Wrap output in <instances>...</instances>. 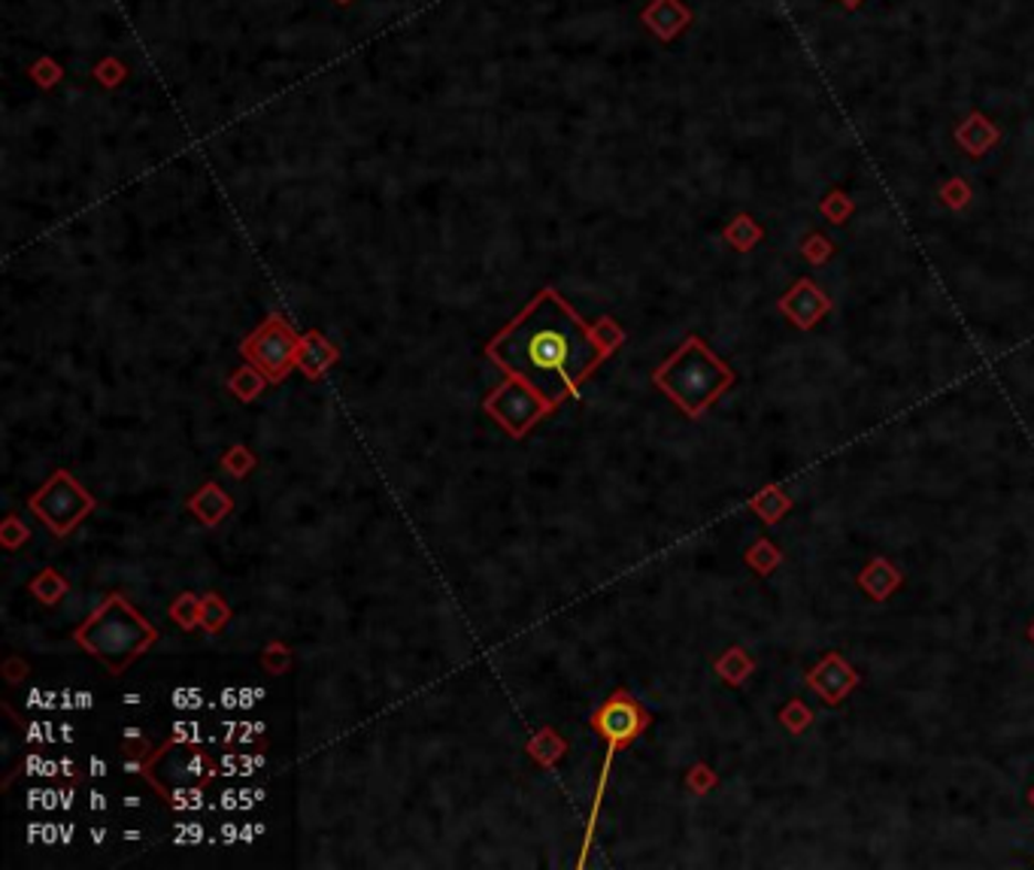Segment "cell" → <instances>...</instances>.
<instances>
[{"label": "cell", "mask_w": 1034, "mask_h": 870, "mask_svg": "<svg viewBox=\"0 0 1034 870\" xmlns=\"http://www.w3.org/2000/svg\"><path fill=\"white\" fill-rule=\"evenodd\" d=\"M750 510L759 518H764L767 525H776V522H780V518L786 516L788 510H792V497H788L780 485H767L764 492L752 494Z\"/></svg>", "instance_id": "44dd1931"}, {"label": "cell", "mask_w": 1034, "mask_h": 870, "mask_svg": "<svg viewBox=\"0 0 1034 870\" xmlns=\"http://www.w3.org/2000/svg\"><path fill=\"white\" fill-rule=\"evenodd\" d=\"M28 76H31V80H34V85H40V88H55V85L61 83L64 71H61V64L55 59H49V55H40V59H36L34 64L28 67Z\"/></svg>", "instance_id": "4dcf8cb0"}, {"label": "cell", "mask_w": 1034, "mask_h": 870, "mask_svg": "<svg viewBox=\"0 0 1034 870\" xmlns=\"http://www.w3.org/2000/svg\"><path fill=\"white\" fill-rule=\"evenodd\" d=\"M764 228L752 216L741 212V216H734L725 228H722V240L729 243L731 249H738V252H752V249L762 243Z\"/></svg>", "instance_id": "ac0fdd59"}, {"label": "cell", "mask_w": 1034, "mask_h": 870, "mask_svg": "<svg viewBox=\"0 0 1034 870\" xmlns=\"http://www.w3.org/2000/svg\"><path fill=\"white\" fill-rule=\"evenodd\" d=\"M341 361V349L322 334V331H306L301 334V346H297V370L306 379H322L328 374L331 367Z\"/></svg>", "instance_id": "7c38bea8"}, {"label": "cell", "mask_w": 1034, "mask_h": 870, "mask_svg": "<svg viewBox=\"0 0 1034 870\" xmlns=\"http://www.w3.org/2000/svg\"><path fill=\"white\" fill-rule=\"evenodd\" d=\"M840 3H844L846 10H856L858 3H865V0H840Z\"/></svg>", "instance_id": "74e56055"}, {"label": "cell", "mask_w": 1034, "mask_h": 870, "mask_svg": "<svg viewBox=\"0 0 1034 870\" xmlns=\"http://www.w3.org/2000/svg\"><path fill=\"white\" fill-rule=\"evenodd\" d=\"M652 382L680 407L682 416L698 419L729 391L734 370L698 334H689L680 349L652 370Z\"/></svg>", "instance_id": "3957f363"}, {"label": "cell", "mask_w": 1034, "mask_h": 870, "mask_svg": "<svg viewBox=\"0 0 1034 870\" xmlns=\"http://www.w3.org/2000/svg\"><path fill=\"white\" fill-rule=\"evenodd\" d=\"M640 22L647 24L661 43H670L692 24V10L682 0H649L640 12Z\"/></svg>", "instance_id": "8fae6325"}, {"label": "cell", "mask_w": 1034, "mask_h": 870, "mask_svg": "<svg viewBox=\"0 0 1034 870\" xmlns=\"http://www.w3.org/2000/svg\"><path fill=\"white\" fill-rule=\"evenodd\" d=\"M28 541H31V528H28L15 513H10V516L0 522V543H3V549L15 553V549H22Z\"/></svg>", "instance_id": "f546056e"}, {"label": "cell", "mask_w": 1034, "mask_h": 870, "mask_svg": "<svg viewBox=\"0 0 1034 870\" xmlns=\"http://www.w3.org/2000/svg\"><path fill=\"white\" fill-rule=\"evenodd\" d=\"M94 506V494L85 489L71 471H59L49 476L46 483L40 485L31 497H28V510L34 513V518L49 528V534H55V537H67L73 531L83 525L85 518L92 516Z\"/></svg>", "instance_id": "5b68a950"}, {"label": "cell", "mask_w": 1034, "mask_h": 870, "mask_svg": "<svg viewBox=\"0 0 1034 870\" xmlns=\"http://www.w3.org/2000/svg\"><path fill=\"white\" fill-rule=\"evenodd\" d=\"M167 616H170V622L179 625L182 631L200 628V595H195V591H179L177 598H174V604H170Z\"/></svg>", "instance_id": "603a6c76"}, {"label": "cell", "mask_w": 1034, "mask_h": 870, "mask_svg": "<svg viewBox=\"0 0 1034 870\" xmlns=\"http://www.w3.org/2000/svg\"><path fill=\"white\" fill-rule=\"evenodd\" d=\"M188 513L198 518L200 525H207V528H216L219 522L234 513V497L224 492L219 483H203L198 492L191 494L186 501Z\"/></svg>", "instance_id": "4fadbf2b"}, {"label": "cell", "mask_w": 1034, "mask_h": 870, "mask_svg": "<svg viewBox=\"0 0 1034 870\" xmlns=\"http://www.w3.org/2000/svg\"><path fill=\"white\" fill-rule=\"evenodd\" d=\"M231 604L219 595V591H203L200 595V628L207 635H222L228 622H231Z\"/></svg>", "instance_id": "7402d4cb"}, {"label": "cell", "mask_w": 1034, "mask_h": 870, "mask_svg": "<svg viewBox=\"0 0 1034 870\" xmlns=\"http://www.w3.org/2000/svg\"><path fill=\"white\" fill-rule=\"evenodd\" d=\"M1028 640H1032V643H1034V622H1032V628H1028Z\"/></svg>", "instance_id": "ab89813d"}, {"label": "cell", "mask_w": 1034, "mask_h": 870, "mask_svg": "<svg viewBox=\"0 0 1034 870\" xmlns=\"http://www.w3.org/2000/svg\"><path fill=\"white\" fill-rule=\"evenodd\" d=\"M482 412H489L513 440H522L534 424L543 422L550 412H555V407L543 398L537 388L529 386L525 379L506 377L501 386L485 395Z\"/></svg>", "instance_id": "52a82bcc"}, {"label": "cell", "mask_w": 1034, "mask_h": 870, "mask_svg": "<svg viewBox=\"0 0 1034 870\" xmlns=\"http://www.w3.org/2000/svg\"><path fill=\"white\" fill-rule=\"evenodd\" d=\"M125 767L130 774H140L174 810L200 807L203 786H210V779L216 776L210 755L198 750L195 741L182 731L167 737L161 746H155V753L146 762H125Z\"/></svg>", "instance_id": "277c9868"}, {"label": "cell", "mask_w": 1034, "mask_h": 870, "mask_svg": "<svg viewBox=\"0 0 1034 870\" xmlns=\"http://www.w3.org/2000/svg\"><path fill=\"white\" fill-rule=\"evenodd\" d=\"M592 328H595V337H598L600 346L610 355L625 343V331L619 328V322L613 316H600L598 322H592Z\"/></svg>", "instance_id": "836d02e7"}, {"label": "cell", "mask_w": 1034, "mask_h": 870, "mask_svg": "<svg viewBox=\"0 0 1034 870\" xmlns=\"http://www.w3.org/2000/svg\"><path fill=\"white\" fill-rule=\"evenodd\" d=\"M743 558H746V565H750L755 574L767 577V574H774L776 567H780V562H783V553H780V549H776L774 543L767 541V537H759V541L752 543L750 549L743 553Z\"/></svg>", "instance_id": "d4e9b609"}, {"label": "cell", "mask_w": 1034, "mask_h": 870, "mask_svg": "<svg viewBox=\"0 0 1034 870\" xmlns=\"http://www.w3.org/2000/svg\"><path fill=\"white\" fill-rule=\"evenodd\" d=\"M525 753L537 767L543 771H553L564 762V755H567V741H564V734L553 725H543L541 731H534L525 743Z\"/></svg>", "instance_id": "2e32d148"}, {"label": "cell", "mask_w": 1034, "mask_h": 870, "mask_svg": "<svg viewBox=\"0 0 1034 870\" xmlns=\"http://www.w3.org/2000/svg\"><path fill=\"white\" fill-rule=\"evenodd\" d=\"M73 643L122 677L158 643V628L122 591H109L73 631Z\"/></svg>", "instance_id": "7a4b0ae2"}, {"label": "cell", "mask_w": 1034, "mask_h": 870, "mask_svg": "<svg viewBox=\"0 0 1034 870\" xmlns=\"http://www.w3.org/2000/svg\"><path fill=\"white\" fill-rule=\"evenodd\" d=\"M0 673H3V680L15 685V682H22L24 677L31 673V668H28V661L19 659V656H10V659L0 664Z\"/></svg>", "instance_id": "8d00e7d4"}, {"label": "cell", "mask_w": 1034, "mask_h": 870, "mask_svg": "<svg viewBox=\"0 0 1034 870\" xmlns=\"http://www.w3.org/2000/svg\"><path fill=\"white\" fill-rule=\"evenodd\" d=\"M1028 800H1032V807H1034V788H1032V792H1028Z\"/></svg>", "instance_id": "60d3db41"}, {"label": "cell", "mask_w": 1034, "mask_h": 870, "mask_svg": "<svg viewBox=\"0 0 1034 870\" xmlns=\"http://www.w3.org/2000/svg\"><path fill=\"white\" fill-rule=\"evenodd\" d=\"M719 783V776L704 765V762H698V765L689 767V774H686V788L692 792V795H707V792H713Z\"/></svg>", "instance_id": "e575fe53"}, {"label": "cell", "mask_w": 1034, "mask_h": 870, "mask_svg": "<svg viewBox=\"0 0 1034 870\" xmlns=\"http://www.w3.org/2000/svg\"><path fill=\"white\" fill-rule=\"evenodd\" d=\"M858 586L868 591L870 600L882 604V600L892 598L895 591L901 588V570H898L889 558L874 555L868 565H865V570L858 574Z\"/></svg>", "instance_id": "9a60e30c"}, {"label": "cell", "mask_w": 1034, "mask_h": 870, "mask_svg": "<svg viewBox=\"0 0 1034 870\" xmlns=\"http://www.w3.org/2000/svg\"><path fill=\"white\" fill-rule=\"evenodd\" d=\"M780 313L801 331H811L819 318L832 310V297L813 283V280H798L783 297H780Z\"/></svg>", "instance_id": "9c48e42d"}, {"label": "cell", "mask_w": 1034, "mask_h": 870, "mask_svg": "<svg viewBox=\"0 0 1034 870\" xmlns=\"http://www.w3.org/2000/svg\"><path fill=\"white\" fill-rule=\"evenodd\" d=\"M118 753L125 755L128 762H146L155 753V746L140 729H125L122 737H118Z\"/></svg>", "instance_id": "4316f807"}, {"label": "cell", "mask_w": 1034, "mask_h": 870, "mask_svg": "<svg viewBox=\"0 0 1034 870\" xmlns=\"http://www.w3.org/2000/svg\"><path fill=\"white\" fill-rule=\"evenodd\" d=\"M713 671L729 682V685H743V682L752 677V671H755V661H752V656L746 649L731 647L713 661Z\"/></svg>", "instance_id": "ffe728a7"}, {"label": "cell", "mask_w": 1034, "mask_h": 870, "mask_svg": "<svg viewBox=\"0 0 1034 870\" xmlns=\"http://www.w3.org/2000/svg\"><path fill=\"white\" fill-rule=\"evenodd\" d=\"M807 685L823 698L825 704L837 706L846 694L858 685V673L849 668V661H846L844 656L828 652V656H823V661L807 673Z\"/></svg>", "instance_id": "30bf717a"}, {"label": "cell", "mask_w": 1034, "mask_h": 870, "mask_svg": "<svg viewBox=\"0 0 1034 870\" xmlns=\"http://www.w3.org/2000/svg\"><path fill=\"white\" fill-rule=\"evenodd\" d=\"M334 3H341V7H349V3H353V0H334Z\"/></svg>", "instance_id": "f35d334b"}, {"label": "cell", "mask_w": 1034, "mask_h": 870, "mask_svg": "<svg viewBox=\"0 0 1034 870\" xmlns=\"http://www.w3.org/2000/svg\"><path fill=\"white\" fill-rule=\"evenodd\" d=\"M224 386H228V391H231L237 400H243V403H252V400H259L261 395H264V388L271 386V382H268V377L261 374L259 367L249 365V361H247L243 367H237L234 374L228 377V382H224Z\"/></svg>", "instance_id": "d6986e66"}, {"label": "cell", "mask_w": 1034, "mask_h": 870, "mask_svg": "<svg viewBox=\"0 0 1034 870\" xmlns=\"http://www.w3.org/2000/svg\"><path fill=\"white\" fill-rule=\"evenodd\" d=\"M92 73L94 80L104 85V88H118V85L125 83V76H128V67L118 59H113V55H106V59H101L94 64Z\"/></svg>", "instance_id": "1f68e13d"}, {"label": "cell", "mask_w": 1034, "mask_h": 870, "mask_svg": "<svg viewBox=\"0 0 1034 870\" xmlns=\"http://www.w3.org/2000/svg\"><path fill=\"white\" fill-rule=\"evenodd\" d=\"M485 358L504 377L525 379L555 410L579 398V388L610 353L595 337L592 322L576 313L555 289H543L513 322L485 343Z\"/></svg>", "instance_id": "6da1fadb"}, {"label": "cell", "mask_w": 1034, "mask_h": 870, "mask_svg": "<svg viewBox=\"0 0 1034 870\" xmlns=\"http://www.w3.org/2000/svg\"><path fill=\"white\" fill-rule=\"evenodd\" d=\"M222 468L228 476H234V480H247L249 473L259 468V459H255V452L243 443H231V447L224 449L222 455Z\"/></svg>", "instance_id": "484cf974"}, {"label": "cell", "mask_w": 1034, "mask_h": 870, "mask_svg": "<svg viewBox=\"0 0 1034 870\" xmlns=\"http://www.w3.org/2000/svg\"><path fill=\"white\" fill-rule=\"evenodd\" d=\"M801 255L811 261V264H823L835 255V243H828L823 234H811L801 247Z\"/></svg>", "instance_id": "d590c367"}, {"label": "cell", "mask_w": 1034, "mask_h": 870, "mask_svg": "<svg viewBox=\"0 0 1034 870\" xmlns=\"http://www.w3.org/2000/svg\"><path fill=\"white\" fill-rule=\"evenodd\" d=\"M588 729L600 741H607V765H610L613 753L631 746L649 729V713L628 689H616L604 704L588 713Z\"/></svg>", "instance_id": "ba28073f"}, {"label": "cell", "mask_w": 1034, "mask_h": 870, "mask_svg": "<svg viewBox=\"0 0 1034 870\" xmlns=\"http://www.w3.org/2000/svg\"><path fill=\"white\" fill-rule=\"evenodd\" d=\"M938 195H940V200H943V207H950V210H964V207L971 203V195H974V191H971V186H968L964 179L952 177L940 186Z\"/></svg>", "instance_id": "d6a6232c"}, {"label": "cell", "mask_w": 1034, "mask_h": 870, "mask_svg": "<svg viewBox=\"0 0 1034 870\" xmlns=\"http://www.w3.org/2000/svg\"><path fill=\"white\" fill-rule=\"evenodd\" d=\"M1001 140V130L995 122H989L983 113H971L964 118L962 125L955 128V143L962 146L964 153L971 158H983V155Z\"/></svg>", "instance_id": "5bb4252c"}, {"label": "cell", "mask_w": 1034, "mask_h": 870, "mask_svg": "<svg viewBox=\"0 0 1034 870\" xmlns=\"http://www.w3.org/2000/svg\"><path fill=\"white\" fill-rule=\"evenodd\" d=\"M28 591H31V595H34V598L40 600L43 607H55V604H61V600L67 598V591H71V583H67V577H64V574H59L55 567H43L40 574H34V577H31V583H28Z\"/></svg>", "instance_id": "e0dca14e"}, {"label": "cell", "mask_w": 1034, "mask_h": 870, "mask_svg": "<svg viewBox=\"0 0 1034 870\" xmlns=\"http://www.w3.org/2000/svg\"><path fill=\"white\" fill-rule=\"evenodd\" d=\"M853 210H856V203H853V198L844 195V191H828L823 198V203H819V212H823L832 224H844L846 219L853 216Z\"/></svg>", "instance_id": "f1b7e54d"}, {"label": "cell", "mask_w": 1034, "mask_h": 870, "mask_svg": "<svg viewBox=\"0 0 1034 870\" xmlns=\"http://www.w3.org/2000/svg\"><path fill=\"white\" fill-rule=\"evenodd\" d=\"M259 664L261 671L271 673V677H285L294 668V652L282 640H271V643L261 647Z\"/></svg>", "instance_id": "cb8c5ba5"}, {"label": "cell", "mask_w": 1034, "mask_h": 870, "mask_svg": "<svg viewBox=\"0 0 1034 870\" xmlns=\"http://www.w3.org/2000/svg\"><path fill=\"white\" fill-rule=\"evenodd\" d=\"M297 346H301V334L285 322V316L271 313L259 328L249 331L243 337L240 355L249 365L259 367L271 386H280L282 379L297 367Z\"/></svg>", "instance_id": "8992f818"}, {"label": "cell", "mask_w": 1034, "mask_h": 870, "mask_svg": "<svg viewBox=\"0 0 1034 870\" xmlns=\"http://www.w3.org/2000/svg\"><path fill=\"white\" fill-rule=\"evenodd\" d=\"M780 725L792 734H804V731L813 725V710L804 701H788L783 710H780Z\"/></svg>", "instance_id": "83f0119b"}]
</instances>
